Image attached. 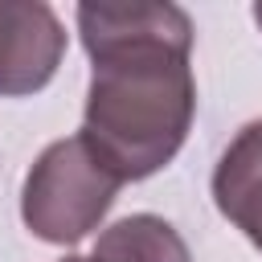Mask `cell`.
Here are the masks:
<instances>
[{"label": "cell", "mask_w": 262, "mask_h": 262, "mask_svg": "<svg viewBox=\"0 0 262 262\" xmlns=\"http://www.w3.org/2000/svg\"><path fill=\"white\" fill-rule=\"evenodd\" d=\"M78 33L90 53L78 135L119 184L160 172L196 111L188 12L176 4H82Z\"/></svg>", "instance_id": "6da1fadb"}, {"label": "cell", "mask_w": 262, "mask_h": 262, "mask_svg": "<svg viewBox=\"0 0 262 262\" xmlns=\"http://www.w3.org/2000/svg\"><path fill=\"white\" fill-rule=\"evenodd\" d=\"M119 180L98 164L82 135L57 139L41 151L33 172L25 176L20 217L41 242H78L86 237L102 213L111 209Z\"/></svg>", "instance_id": "7a4b0ae2"}, {"label": "cell", "mask_w": 262, "mask_h": 262, "mask_svg": "<svg viewBox=\"0 0 262 262\" xmlns=\"http://www.w3.org/2000/svg\"><path fill=\"white\" fill-rule=\"evenodd\" d=\"M61 53H66V29L49 4L0 0V94L20 98L41 90L57 74Z\"/></svg>", "instance_id": "3957f363"}, {"label": "cell", "mask_w": 262, "mask_h": 262, "mask_svg": "<svg viewBox=\"0 0 262 262\" xmlns=\"http://www.w3.org/2000/svg\"><path fill=\"white\" fill-rule=\"evenodd\" d=\"M213 201L262 250V119L246 123L221 151L213 172Z\"/></svg>", "instance_id": "277c9868"}, {"label": "cell", "mask_w": 262, "mask_h": 262, "mask_svg": "<svg viewBox=\"0 0 262 262\" xmlns=\"http://www.w3.org/2000/svg\"><path fill=\"white\" fill-rule=\"evenodd\" d=\"M90 262H188V246L168 221L135 213L98 233Z\"/></svg>", "instance_id": "5b68a950"}, {"label": "cell", "mask_w": 262, "mask_h": 262, "mask_svg": "<svg viewBox=\"0 0 262 262\" xmlns=\"http://www.w3.org/2000/svg\"><path fill=\"white\" fill-rule=\"evenodd\" d=\"M254 20H258V25H262V4H254Z\"/></svg>", "instance_id": "8992f818"}, {"label": "cell", "mask_w": 262, "mask_h": 262, "mask_svg": "<svg viewBox=\"0 0 262 262\" xmlns=\"http://www.w3.org/2000/svg\"><path fill=\"white\" fill-rule=\"evenodd\" d=\"M61 262H90V258H61Z\"/></svg>", "instance_id": "52a82bcc"}]
</instances>
